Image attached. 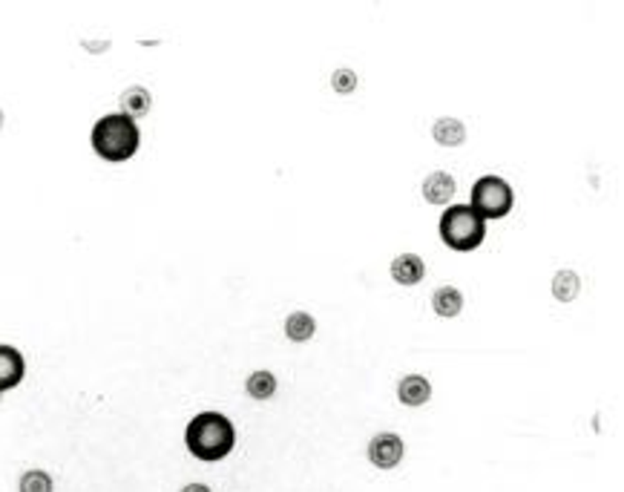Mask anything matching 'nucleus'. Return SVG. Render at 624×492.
Returning <instances> with one entry per match:
<instances>
[{"instance_id": "obj_16", "label": "nucleus", "mask_w": 624, "mask_h": 492, "mask_svg": "<svg viewBox=\"0 0 624 492\" xmlns=\"http://www.w3.org/2000/svg\"><path fill=\"white\" fill-rule=\"evenodd\" d=\"M18 489L20 492H52L55 484H52V475L50 473H43V469H29V473L20 475Z\"/></svg>"}, {"instance_id": "obj_13", "label": "nucleus", "mask_w": 624, "mask_h": 492, "mask_svg": "<svg viewBox=\"0 0 624 492\" xmlns=\"http://www.w3.org/2000/svg\"><path fill=\"white\" fill-rule=\"evenodd\" d=\"M314 331H317V319L305 314V311H294V314H288L285 319V337L288 340H294V342H305L314 337Z\"/></svg>"}, {"instance_id": "obj_12", "label": "nucleus", "mask_w": 624, "mask_h": 492, "mask_svg": "<svg viewBox=\"0 0 624 492\" xmlns=\"http://www.w3.org/2000/svg\"><path fill=\"white\" fill-rule=\"evenodd\" d=\"M150 107H153V98H150V93L144 87H127L124 89V96H121V112L124 116H130L133 121L135 119H142L150 112Z\"/></svg>"}, {"instance_id": "obj_2", "label": "nucleus", "mask_w": 624, "mask_h": 492, "mask_svg": "<svg viewBox=\"0 0 624 492\" xmlns=\"http://www.w3.org/2000/svg\"><path fill=\"white\" fill-rule=\"evenodd\" d=\"M89 142L96 156H101L104 162L121 165V162H130L138 153L142 133H138V124L130 116H124V112H107V116H101L92 124Z\"/></svg>"}, {"instance_id": "obj_8", "label": "nucleus", "mask_w": 624, "mask_h": 492, "mask_svg": "<svg viewBox=\"0 0 624 492\" xmlns=\"http://www.w3.org/2000/svg\"><path fill=\"white\" fill-rule=\"evenodd\" d=\"M426 277V265L418 254H400L391 262V280L400 285H418Z\"/></svg>"}, {"instance_id": "obj_10", "label": "nucleus", "mask_w": 624, "mask_h": 492, "mask_svg": "<svg viewBox=\"0 0 624 492\" xmlns=\"http://www.w3.org/2000/svg\"><path fill=\"white\" fill-rule=\"evenodd\" d=\"M432 308L437 317L452 319L464 311V294H460L455 285H441V288H435L432 294Z\"/></svg>"}, {"instance_id": "obj_6", "label": "nucleus", "mask_w": 624, "mask_h": 492, "mask_svg": "<svg viewBox=\"0 0 624 492\" xmlns=\"http://www.w3.org/2000/svg\"><path fill=\"white\" fill-rule=\"evenodd\" d=\"M23 374H27V360H23V354L15 346H9V342H0V395L20 386Z\"/></svg>"}, {"instance_id": "obj_11", "label": "nucleus", "mask_w": 624, "mask_h": 492, "mask_svg": "<svg viewBox=\"0 0 624 492\" xmlns=\"http://www.w3.org/2000/svg\"><path fill=\"white\" fill-rule=\"evenodd\" d=\"M432 139L441 144V147H460L466 142V127L460 119H452V116H443L435 121L432 127Z\"/></svg>"}, {"instance_id": "obj_19", "label": "nucleus", "mask_w": 624, "mask_h": 492, "mask_svg": "<svg viewBox=\"0 0 624 492\" xmlns=\"http://www.w3.org/2000/svg\"><path fill=\"white\" fill-rule=\"evenodd\" d=\"M0 127H4V110H0Z\"/></svg>"}, {"instance_id": "obj_20", "label": "nucleus", "mask_w": 624, "mask_h": 492, "mask_svg": "<svg viewBox=\"0 0 624 492\" xmlns=\"http://www.w3.org/2000/svg\"><path fill=\"white\" fill-rule=\"evenodd\" d=\"M0 397H4V395H0Z\"/></svg>"}, {"instance_id": "obj_15", "label": "nucleus", "mask_w": 624, "mask_h": 492, "mask_svg": "<svg viewBox=\"0 0 624 492\" xmlns=\"http://www.w3.org/2000/svg\"><path fill=\"white\" fill-rule=\"evenodd\" d=\"M579 288H582V280L575 271H559L556 277H552V296H556L559 303H573L575 296H579Z\"/></svg>"}, {"instance_id": "obj_18", "label": "nucleus", "mask_w": 624, "mask_h": 492, "mask_svg": "<svg viewBox=\"0 0 624 492\" xmlns=\"http://www.w3.org/2000/svg\"><path fill=\"white\" fill-rule=\"evenodd\" d=\"M181 492H213L211 487L207 484H199V480H196V484H188V487H181Z\"/></svg>"}, {"instance_id": "obj_17", "label": "nucleus", "mask_w": 624, "mask_h": 492, "mask_svg": "<svg viewBox=\"0 0 624 492\" xmlns=\"http://www.w3.org/2000/svg\"><path fill=\"white\" fill-rule=\"evenodd\" d=\"M331 87H334V93L349 96V93H354V89H357V75L343 66V70H337V73L331 75Z\"/></svg>"}, {"instance_id": "obj_3", "label": "nucleus", "mask_w": 624, "mask_h": 492, "mask_svg": "<svg viewBox=\"0 0 624 492\" xmlns=\"http://www.w3.org/2000/svg\"><path fill=\"white\" fill-rule=\"evenodd\" d=\"M441 239L460 254H469V250L481 248V242L487 239V222L469 208V204H452L446 208L441 216Z\"/></svg>"}, {"instance_id": "obj_1", "label": "nucleus", "mask_w": 624, "mask_h": 492, "mask_svg": "<svg viewBox=\"0 0 624 492\" xmlns=\"http://www.w3.org/2000/svg\"><path fill=\"white\" fill-rule=\"evenodd\" d=\"M184 446L196 461L216 464L234 452L236 446V427L222 411H199L184 429Z\"/></svg>"}, {"instance_id": "obj_7", "label": "nucleus", "mask_w": 624, "mask_h": 492, "mask_svg": "<svg viewBox=\"0 0 624 492\" xmlns=\"http://www.w3.org/2000/svg\"><path fill=\"white\" fill-rule=\"evenodd\" d=\"M397 397L403 406H423L432 400V383L423 374H406L397 386Z\"/></svg>"}, {"instance_id": "obj_4", "label": "nucleus", "mask_w": 624, "mask_h": 492, "mask_svg": "<svg viewBox=\"0 0 624 492\" xmlns=\"http://www.w3.org/2000/svg\"><path fill=\"white\" fill-rule=\"evenodd\" d=\"M512 204H515L512 188L506 185V179H501V176H481L475 185H472L469 208L475 211L483 222L504 219V216L512 211Z\"/></svg>"}, {"instance_id": "obj_5", "label": "nucleus", "mask_w": 624, "mask_h": 492, "mask_svg": "<svg viewBox=\"0 0 624 492\" xmlns=\"http://www.w3.org/2000/svg\"><path fill=\"white\" fill-rule=\"evenodd\" d=\"M403 455H406V443L397 432H380L368 441V461L377 469H395Z\"/></svg>"}, {"instance_id": "obj_9", "label": "nucleus", "mask_w": 624, "mask_h": 492, "mask_svg": "<svg viewBox=\"0 0 624 492\" xmlns=\"http://www.w3.org/2000/svg\"><path fill=\"white\" fill-rule=\"evenodd\" d=\"M455 179L443 173V170H437V173H429L423 179V196L426 202L432 204H449V199L455 196Z\"/></svg>"}, {"instance_id": "obj_14", "label": "nucleus", "mask_w": 624, "mask_h": 492, "mask_svg": "<svg viewBox=\"0 0 624 492\" xmlns=\"http://www.w3.org/2000/svg\"><path fill=\"white\" fill-rule=\"evenodd\" d=\"M245 392L253 400H271L276 395V377L268 369L253 372V374H248V381H245Z\"/></svg>"}]
</instances>
